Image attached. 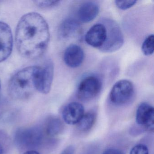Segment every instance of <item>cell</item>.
Masks as SVG:
<instances>
[{
    "mask_svg": "<svg viewBox=\"0 0 154 154\" xmlns=\"http://www.w3.org/2000/svg\"><path fill=\"white\" fill-rule=\"evenodd\" d=\"M102 154H125L123 151L115 148H110L105 150Z\"/></svg>",
    "mask_w": 154,
    "mask_h": 154,
    "instance_id": "cell-21",
    "label": "cell"
},
{
    "mask_svg": "<svg viewBox=\"0 0 154 154\" xmlns=\"http://www.w3.org/2000/svg\"><path fill=\"white\" fill-rule=\"evenodd\" d=\"M84 114V108L80 103L73 102L68 103L63 110V118L66 124L75 125L81 120Z\"/></svg>",
    "mask_w": 154,
    "mask_h": 154,
    "instance_id": "cell-11",
    "label": "cell"
},
{
    "mask_svg": "<svg viewBox=\"0 0 154 154\" xmlns=\"http://www.w3.org/2000/svg\"><path fill=\"white\" fill-rule=\"evenodd\" d=\"M1 81H0V91H1Z\"/></svg>",
    "mask_w": 154,
    "mask_h": 154,
    "instance_id": "cell-25",
    "label": "cell"
},
{
    "mask_svg": "<svg viewBox=\"0 0 154 154\" xmlns=\"http://www.w3.org/2000/svg\"><path fill=\"white\" fill-rule=\"evenodd\" d=\"M130 154H149L148 149L146 145L138 144L131 149Z\"/></svg>",
    "mask_w": 154,
    "mask_h": 154,
    "instance_id": "cell-20",
    "label": "cell"
},
{
    "mask_svg": "<svg viewBox=\"0 0 154 154\" xmlns=\"http://www.w3.org/2000/svg\"><path fill=\"white\" fill-rule=\"evenodd\" d=\"M50 40L49 28L45 20L38 13L30 12L20 20L16 31V43L23 57L36 59L46 51Z\"/></svg>",
    "mask_w": 154,
    "mask_h": 154,
    "instance_id": "cell-1",
    "label": "cell"
},
{
    "mask_svg": "<svg viewBox=\"0 0 154 154\" xmlns=\"http://www.w3.org/2000/svg\"><path fill=\"white\" fill-rule=\"evenodd\" d=\"M99 13V7L95 2H87L83 3L78 10L79 20L83 23H89L93 20Z\"/></svg>",
    "mask_w": 154,
    "mask_h": 154,
    "instance_id": "cell-14",
    "label": "cell"
},
{
    "mask_svg": "<svg viewBox=\"0 0 154 154\" xmlns=\"http://www.w3.org/2000/svg\"><path fill=\"white\" fill-rule=\"evenodd\" d=\"M43 138L44 135L41 129L31 127L19 130L16 133L15 140L21 147L32 149L40 146Z\"/></svg>",
    "mask_w": 154,
    "mask_h": 154,
    "instance_id": "cell-5",
    "label": "cell"
},
{
    "mask_svg": "<svg viewBox=\"0 0 154 154\" xmlns=\"http://www.w3.org/2000/svg\"><path fill=\"white\" fill-rule=\"evenodd\" d=\"M85 55L82 48L78 45H71L67 47L64 54L66 64L71 68H76L82 65Z\"/></svg>",
    "mask_w": 154,
    "mask_h": 154,
    "instance_id": "cell-12",
    "label": "cell"
},
{
    "mask_svg": "<svg viewBox=\"0 0 154 154\" xmlns=\"http://www.w3.org/2000/svg\"><path fill=\"white\" fill-rule=\"evenodd\" d=\"M154 35H150L148 36L144 40L141 46L142 53L146 56L153 54L154 51Z\"/></svg>",
    "mask_w": 154,
    "mask_h": 154,
    "instance_id": "cell-17",
    "label": "cell"
},
{
    "mask_svg": "<svg viewBox=\"0 0 154 154\" xmlns=\"http://www.w3.org/2000/svg\"><path fill=\"white\" fill-rule=\"evenodd\" d=\"M23 154H40L39 152L38 151H36V150H29L28 151H26V152L24 153Z\"/></svg>",
    "mask_w": 154,
    "mask_h": 154,
    "instance_id": "cell-23",
    "label": "cell"
},
{
    "mask_svg": "<svg viewBox=\"0 0 154 154\" xmlns=\"http://www.w3.org/2000/svg\"><path fill=\"white\" fill-rule=\"evenodd\" d=\"M102 82L98 76L91 75L82 79L78 85L77 95L82 100H89L96 97L100 91Z\"/></svg>",
    "mask_w": 154,
    "mask_h": 154,
    "instance_id": "cell-6",
    "label": "cell"
},
{
    "mask_svg": "<svg viewBox=\"0 0 154 154\" xmlns=\"http://www.w3.org/2000/svg\"><path fill=\"white\" fill-rule=\"evenodd\" d=\"M137 1H115V5L117 8L122 10H125L130 8L137 3Z\"/></svg>",
    "mask_w": 154,
    "mask_h": 154,
    "instance_id": "cell-19",
    "label": "cell"
},
{
    "mask_svg": "<svg viewBox=\"0 0 154 154\" xmlns=\"http://www.w3.org/2000/svg\"><path fill=\"white\" fill-rule=\"evenodd\" d=\"M63 124L58 118H50L46 125L47 134L50 137H55L59 135L63 129Z\"/></svg>",
    "mask_w": 154,
    "mask_h": 154,
    "instance_id": "cell-15",
    "label": "cell"
},
{
    "mask_svg": "<svg viewBox=\"0 0 154 154\" xmlns=\"http://www.w3.org/2000/svg\"><path fill=\"white\" fill-rule=\"evenodd\" d=\"M74 147L72 146H70L66 148L60 154H74Z\"/></svg>",
    "mask_w": 154,
    "mask_h": 154,
    "instance_id": "cell-22",
    "label": "cell"
},
{
    "mask_svg": "<svg viewBox=\"0 0 154 154\" xmlns=\"http://www.w3.org/2000/svg\"><path fill=\"white\" fill-rule=\"evenodd\" d=\"M3 148L2 144L0 143V154H3Z\"/></svg>",
    "mask_w": 154,
    "mask_h": 154,
    "instance_id": "cell-24",
    "label": "cell"
},
{
    "mask_svg": "<svg viewBox=\"0 0 154 154\" xmlns=\"http://www.w3.org/2000/svg\"><path fill=\"white\" fill-rule=\"evenodd\" d=\"M59 1H34L37 6L42 9H48L55 7L59 4Z\"/></svg>",
    "mask_w": 154,
    "mask_h": 154,
    "instance_id": "cell-18",
    "label": "cell"
},
{
    "mask_svg": "<svg viewBox=\"0 0 154 154\" xmlns=\"http://www.w3.org/2000/svg\"><path fill=\"white\" fill-rule=\"evenodd\" d=\"M54 75V65L49 60L42 66H38L36 76V90L41 93L47 94L50 92Z\"/></svg>",
    "mask_w": 154,
    "mask_h": 154,
    "instance_id": "cell-7",
    "label": "cell"
},
{
    "mask_svg": "<svg viewBox=\"0 0 154 154\" xmlns=\"http://www.w3.org/2000/svg\"><path fill=\"white\" fill-rule=\"evenodd\" d=\"M135 93L134 87L131 82L121 80L115 83L109 94L111 102L116 105H125L131 101Z\"/></svg>",
    "mask_w": 154,
    "mask_h": 154,
    "instance_id": "cell-4",
    "label": "cell"
},
{
    "mask_svg": "<svg viewBox=\"0 0 154 154\" xmlns=\"http://www.w3.org/2000/svg\"><path fill=\"white\" fill-rule=\"evenodd\" d=\"M38 66L25 67L16 73L10 80L8 90L13 98L24 100L36 91V76Z\"/></svg>",
    "mask_w": 154,
    "mask_h": 154,
    "instance_id": "cell-2",
    "label": "cell"
},
{
    "mask_svg": "<svg viewBox=\"0 0 154 154\" xmlns=\"http://www.w3.org/2000/svg\"><path fill=\"white\" fill-rule=\"evenodd\" d=\"M102 22L107 29V37L105 43L99 50L104 53L117 51L124 43V37L120 27L111 20L105 19Z\"/></svg>",
    "mask_w": 154,
    "mask_h": 154,
    "instance_id": "cell-3",
    "label": "cell"
},
{
    "mask_svg": "<svg viewBox=\"0 0 154 154\" xmlns=\"http://www.w3.org/2000/svg\"><path fill=\"white\" fill-rule=\"evenodd\" d=\"M80 25L76 20L68 18L59 26L58 35L60 38L69 39L77 36L80 32Z\"/></svg>",
    "mask_w": 154,
    "mask_h": 154,
    "instance_id": "cell-13",
    "label": "cell"
},
{
    "mask_svg": "<svg viewBox=\"0 0 154 154\" xmlns=\"http://www.w3.org/2000/svg\"><path fill=\"white\" fill-rule=\"evenodd\" d=\"M96 119V114L95 112H88L84 113L81 120L77 123V128L81 131H88L94 125Z\"/></svg>",
    "mask_w": 154,
    "mask_h": 154,
    "instance_id": "cell-16",
    "label": "cell"
},
{
    "mask_svg": "<svg viewBox=\"0 0 154 154\" xmlns=\"http://www.w3.org/2000/svg\"><path fill=\"white\" fill-rule=\"evenodd\" d=\"M13 47L12 31L9 26L0 21V63L8 59Z\"/></svg>",
    "mask_w": 154,
    "mask_h": 154,
    "instance_id": "cell-8",
    "label": "cell"
},
{
    "mask_svg": "<svg viewBox=\"0 0 154 154\" xmlns=\"http://www.w3.org/2000/svg\"><path fill=\"white\" fill-rule=\"evenodd\" d=\"M136 121L138 125L143 127L146 130L154 131V108L147 103L140 104L136 112Z\"/></svg>",
    "mask_w": 154,
    "mask_h": 154,
    "instance_id": "cell-9",
    "label": "cell"
},
{
    "mask_svg": "<svg viewBox=\"0 0 154 154\" xmlns=\"http://www.w3.org/2000/svg\"><path fill=\"white\" fill-rule=\"evenodd\" d=\"M107 37V29L103 23L93 26L86 33L85 41L92 47L100 49L103 45Z\"/></svg>",
    "mask_w": 154,
    "mask_h": 154,
    "instance_id": "cell-10",
    "label": "cell"
}]
</instances>
